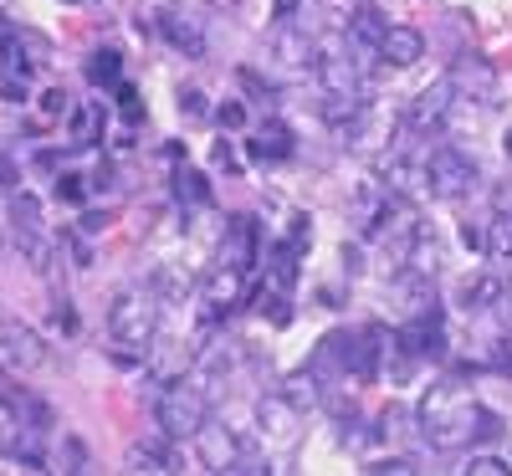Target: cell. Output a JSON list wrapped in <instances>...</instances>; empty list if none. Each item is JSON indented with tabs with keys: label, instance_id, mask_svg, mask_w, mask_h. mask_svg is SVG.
Here are the masks:
<instances>
[{
	"label": "cell",
	"instance_id": "cell-1",
	"mask_svg": "<svg viewBox=\"0 0 512 476\" xmlns=\"http://www.w3.org/2000/svg\"><path fill=\"white\" fill-rule=\"evenodd\" d=\"M415 415H420L425 446H436V451H466V446L497 436V415H487L461 384H436Z\"/></svg>",
	"mask_w": 512,
	"mask_h": 476
},
{
	"label": "cell",
	"instance_id": "cell-2",
	"mask_svg": "<svg viewBox=\"0 0 512 476\" xmlns=\"http://www.w3.org/2000/svg\"><path fill=\"white\" fill-rule=\"evenodd\" d=\"M108 333L118 349L128 354H149L159 338V292L154 287H123L108 302Z\"/></svg>",
	"mask_w": 512,
	"mask_h": 476
},
{
	"label": "cell",
	"instance_id": "cell-3",
	"mask_svg": "<svg viewBox=\"0 0 512 476\" xmlns=\"http://www.w3.org/2000/svg\"><path fill=\"white\" fill-rule=\"evenodd\" d=\"M210 420V400H205V389L200 384H164V395L154 400V425H159V436L169 441H195V430Z\"/></svg>",
	"mask_w": 512,
	"mask_h": 476
},
{
	"label": "cell",
	"instance_id": "cell-4",
	"mask_svg": "<svg viewBox=\"0 0 512 476\" xmlns=\"http://www.w3.org/2000/svg\"><path fill=\"white\" fill-rule=\"evenodd\" d=\"M420 180H425V195H436V200H461L466 190L477 185V164L466 159L461 149H451V144H436L431 154L420 159Z\"/></svg>",
	"mask_w": 512,
	"mask_h": 476
},
{
	"label": "cell",
	"instance_id": "cell-5",
	"mask_svg": "<svg viewBox=\"0 0 512 476\" xmlns=\"http://www.w3.org/2000/svg\"><path fill=\"white\" fill-rule=\"evenodd\" d=\"M313 72L323 82V98H364V67H359V57H349V47L323 52Z\"/></svg>",
	"mask_w": 512,
	"mask_h": 476
},
{
	"label": "cell",
	"instance_id": "cell-6",
	"mask_svg": "<svg viewBox=\"0 0 512 476\" xmlns=\"http://www.w3.org/2000/svg\"><path fill=\"white\" fill-rule=\"evenodd\" d=\"M451 108H456V82L420 88L415 103H410V113H405V128H410V134H436V128H446Z\"/></svg>",
	"mask_w": 512,
	"mask_h": 476
},
{
	"label": "cell",
	"instance_id": "cell-7",
	"mask_svg": "<svg viewBox=\"0 0 512 476\" xmlns=\"http://www.w3.org/2000/svg\"><path fill=\"white\" fill-rule=\"evenodd\" d=\"M195 456H200V466L205 471H241V441H236V430L231 425H200L195 430Z\"/></svg>",
	"mask_w": 512,
	"mask_h": 476
},
{
	"label": "cell",
	"instance_id": "cell-8",
	"mask_svg": "<svg viewBox=\"0 0 512 476\" xmlns=\"http://www.w3.org/2000/svg\"><path fill=\"white\" fill-rule=\"evenodd\" d=\"M0 354H6L11 369H41V364H47V343H41L36 328L6 318V323H0Z\"/></svg>",
	"mask_w": 512,
	"mask_h": 476
},
{
	"label": "cell",
	"instance_id": "cell-9",
	"mask_svg": "<svg viewBox=\"0 0 512 476\" xmlns=\"http://www.w3.org/2000/svg\"><path fill=\"white\" fill-rule=\"evenodd\" d=\"M272 57H277L282 67H292V72L318 67V47H313V36H308L303 26H292V21H282V26L272 31Z\"/></svg>",
	"mask_w": 512,
	"mask_h": 476
},
{
	"label": "cell",
	"instance_id": "cell-10",
	"mask_svg": "<svg viewBox=\"0 0 512 476\" xmlns=\"http://www.w3.org/2000/svg\"><path fill=\"white\" fill-rule=\"evenodd\" d=\"M256 420H262L267 446H292V441H297V420H303V410L287 405L282 395H272V400L256 405Z\"/></svg>",
	"mask_w": 512,
	"mask_h": 476
},
{
	"label": "cell",
	"instance_id": "cell-11",
	"mask_svg": "<svg viewBox=\"0 0 512 476\" xmlns=\"http://www.w3.org/2000/svg\"><path fill=\"white\" fill-rule=\"evenodd\" d=\"M425 57V36L415 26H390L379 41V62H390V67H415Z\"/></svg>",
	"mask_w": 512,
	"mask_h": 476
},
{
	"label": "cell",
	"instance_id": "cell-12",
	"mask_svg": "<svg viewBox=\"0 0 512 476\" xmlns=\"http://www.w3.org/2000/svg\"><path fill=\"white\" fill-rule=\"evenodd\" d=\"M384 31H390V16H384L379 6H354L349 11V47H364V52H379V41H384Z\"/></svg>",
	"mask_w": 512,
	"mask_h": 476
},
{
	"label": "cell",
	"instance_id": "cell-13",
	"mask_svg": "<svg viewBox=\"0 0 512 476\" xmlns=\"http://www.w3.org/2000/svg\"><path fill=\"white\" fill-rule=\"evenodd\" d=\"M241 272L246 267H236V262H216V272L205 277V302L216 313H226V308H236V302H241Z\"/></svg>",
	"mask_w": 512,
	"mask_h": 476
},
{
	"label": "cell",
	"instance_id": "cell-14",
	"mask_svg": "<svg viewBox=\"0 0 512 476\" xmlns=\"http://www.w3.org/2000/svg\"><path fill=\"white\" fill-rule=\"evenodd\" d=\"M502 292H507V282L497 272H477V277L461 282V308L466 313H492L497 302H502Z\"/></svg>",
	"mask_w": 512,
	"mask_h": 476
},
{
	"label": "cell",
	"instance_id": "cell-15",
	"mask_svg": "<svg viewBox=\"0 0 512 476\" xmlns=\"http://www.w3.org/2000/svg\"><path fill=\"white\" fill-rule=\"evenodd\" d=\"M436 262H441V241H436V231H431V226H415V236H410V246H405V267H410V277H431Z\"/></svg>",
	"mask_w": 512,
	"mask_h": 476
},
{
	"label": "cell",
	"instance_id": "cell-16",
	"mask_svg": "<svg viewBox=\"0 0 512 476\" xmlns=\"http://www.w3.org/2000/svg\"><path fill=\"white\" fill-rule=\"evenodd\" d=\"M159 31L175 41V47L185 52V57H205V31H200V21L195 16H180V11H169L164 21H159Z\"/></svg>",
	"mask_w": 512,
	"mask_h": 476
},
{
	"label": "cell",
	"instance_id": "cell-17",
	"mask_svg": "<svg viewBox=\"0 0 512 476\" xmlns=\"http://www.w3.org/2000/svg\"><path fill=\"white\" fill-rule=\"evenodd\" d=\"M195 369H200V379H226L236 369V343L231 338H210L205 349L195 354Z\"/></svg>",
	"mask_w": 512,
	"mask_h": 476
},
{
	"label": "cell",
	"instance_id": "cell-18",
	"mask_svg": "<svg viewBox=\"0 0 512 476\" xmlns=\"http://www.w3.org/2000/svg\"><path fill=\"white\" fill-rule=\"evenodd\" d=\"M128 471H180V456L169 451V436L164 441H139L128 451Z\"/></svg>",
	"mask_w": 512,
	"mask_h": 476
},
{
	"label": "cell",
	"instance_id": "cell-19",
	"mask_svg": "<svg viewBox=\"0 0 512 476\" xmlns=\"http://www.w3.org/2000/svg\"><path fill=\"white\" fill-rule=\"evenodd\" d=\"M451 82L456 88H477V98L487 103L492 98V88H497V77H492V67L482 62V57H461L456 62V72H451Z\"/></svg>",
	"mask_w": 512,
	"mask_h": 476
},
{
	"label": "cell",
	"instance_id": "cell-20",
	"mask_svg": "<svg viewBox=\"0 0 512 476\" xmlns=\"http://www.w3.org/2000/svg\"><path fill=\"white\" fill-rule=\"evenodd\" d=\"M277 395H282L287 405H297V410H313L323 389H318V374L297 369V374H287V379H282V389H277Z\"/></svg>",
	"mask_w": 512,
	"mask_h": 476
},
{
	"label": "cell",
	"instance_id": "cell-21",
	"mask_svg": "<svg viewBox=\"0 0 512 476\" xmlns=\"http://www.w3.org/2000/svg\"><path fill=\"white\" fill-rule=\"evenodd\" d=\"M251 154H256V159H287V154H292V134H287L282 123H262V134H256Z\"/></svg>",
	"mask_w": 512,
	"mask_h": 476
},
{
	"label": "cell",
	"instance_id": "cell-22",
	"mask_svg": "<svg viewBox=\"0 0 512 476\" xmlns=\"http://www.w3.org/2000/svg\"><path fill=\"white\" fill-rule=\"evenodd\" d=\"M88 77L93 82H118V52H93V62H88Z\"/></svg>",
	"mask_w": 512,
	"mask_h": 476
},
{
	"label": "cell",
	"instance_id": "cell-23",
	"mask_svg": "<svg viewBox=\"0 0 512 476\" xmlns=\"http://www.w3.org/2000/svg\"><path fill=\"white\" fill-rule=\"evenodd\" d=\"M180 200H190V205H205L210 200V185L195 175V169H185V175H180Z\"/></svg>",
	"mask_w": 512,
	"mask_h": 476
},
{
	"label": "cell",
	"instance_id": "cell-24",
	"mask_svg": "<svg viewBox=\"0 0 512 476\" xmlns=\"http://www.w3.org/2000/svg\"><path fill=\"white\" fill-rule=\"evenodd\" d=\"M62 471H88V451L77 436H62Z\"/></svg>",
	"mask_w": 512,
	"mask_h": 476
},
{
	"label": "cell",
	"instance_id": "cell-25",
	"mask_svg": "<svg viewBox=\"0 0 512 476\" xmlns=\"http://www.w3.org/2000/svg\"><path fill=\"white\" fill-rule=\"evenodd\" d=\"M364 471H374V476H410V471H420L410 456H384V461H374V466H364Z\"/></svg>",
	"mask_w": 512,
	"mask_h": 476
},
{
	"label": "cell",
	"instance_id": "cell-26",
	"mask_svg": "<svg viewBox=\"0 0 512 476\" xmlns=\"http://www.w3.org/2000/svg\"><path fill=\"white\" fill-rule=\"evenodd\" d=\"M466 471H472V476H507L512 466L502 456H472V461H466Z\"/></svg>",
	"mask_w": 512,
	"mask_h": 476
},
{
	"label": "cell",
	"instance_id": "cell-27",
	"mask_svg": "<svg viewBox=\"0 0 512 476\" xmlns=\"http://www.w3.org/2000/svg\"><path fill=\"white\" fill-rule=\"evenodd\" d=\"M180 113H185V118H205V113H210V108H205V93H200V88H185V93H180Z\"/></svg>",
	"mask_w": 512,
	"mask_h": 476
},
{
	"label": "cell",
	"instance_id": "cell-28",
	"mask_svg": "<svg viewBox=\"0 0 512 476\" xmlns=\"http://www.w3.org/2000/svg\"><path fill=\"white\" fill-rule=\"evenodd\" d=\"M67 108H72V103H67L62 88H47V93H41V113H47V118H57V113L67 118Z\"/></svg>",
	"mask_w": 512,
	"mask_h": 476
},
{
	"label": "cell",
	"instance_id": "cell-29",
	"mask_svg": "<svg viewBox=\"0 0 512 476\" xmlns=\"http://www.w3.org/2000/svg\"><path fill=\"white\" fill-rule=\"evenodd\" d=\"M154 292L159 297H185V282L175 272H154Z\"/></svg>",
	"mask_w": 512,
	"mask_h": 476
},
{
	"label": "cell",
	"instance_id": "cell-30",
	"mask_svg": "<svg viewBox=\"0 0 512 476\" xmlns=\"http://www.w3.org/2000/svg\"><path fill=\"white\" fill-rule=\"evenodd\" d=\"M461 241L472 246V251H487V231H482V226H472V221L461 226Z\"/></svg>",
	"mask_w": 512,
	"mask_h": 476
},
{
	"label": "cell",
	"instance_id": "cell-31",
	"mask_svg": "<svg viewBox=\"0 0 512 476\" xmlns=\"http://www.w3.org/2000/svg\"><path fill=\"white\" fill-rule=\"evenodd\" d=\"M216 118H221L226 128H241V123H246V108H241V103H221V113H216Z\"/></svg>",
	"mask_w": 512,
	"mask_h": 476
},
{
	"label": "cell",
	"instance_id": "cell-32",
	"mask_svg": "<svg viewBox=\"0 0 512 476\" xmlns=\"http://www.w3.org/2000/svg\"><path fill=\"white\" fill-rule=\"evenodd\" d=\"M492 205H497V215H512V185H502V190L492 195Z\"/></svg>",
	"mask_w": 512,
	"mask_h": 476
},
{
	"label": "cell",
	"instance_id": "cell-33",
	"mask_svg": "<svg viewBox=\"0 0 512 476\" xmlns=\"http://www.w3.org/2000/svg\"><path fill=\"white\" fill-rule=\"evenodd\" d=\"M62 180H67V185H57V190H62L67 200H82V195H88V190H82V185H77V175H62Z\"/></svg>",
	"mask_w": 512,
	"mask_h": 476
},
{
	"label": "cell",
	"instance_id": "cell-34",
	"mask_svg": "<svg viewBox=\"0 0 512 476\" xmlns=\"http://www.w3.org/2000/svg\"><path fill=\"white\" fill-rule=\"evenodd\" d=\"M297 6H303V0H277V16H282V21H292V11H297Z\"/></svg>",
	"mask_w": 512,
	"mask_h": 476
},
{
	"label": "cell",
	"instance_id": "cell-35",
	"mask_svg": "<svg viewBox=\"0 0 512 476\" xmlns=\"http://www.w3.org/2000/svg\"><path fill=\"white\" fill-rule=\"evenodd\" d=\"M507 154H512V128H507Z\"/></svg>",
	"mask_w": 512,
	"mask_h": 476
},
{
	"label": "cell",
	"instance_id": "cell-36",
	"mask_svg": "<svg viewBox=\"0 0 512 476\" xmlns=\"http://www.w3.org/2000/svg\"><path fill=\"white\" fill-rule=\"evenodd\" d=\"M507 226H512V215H507Z\"/></svg>",
	"mask_w": 512,
	"mask_h": 476
}]
</instances>
